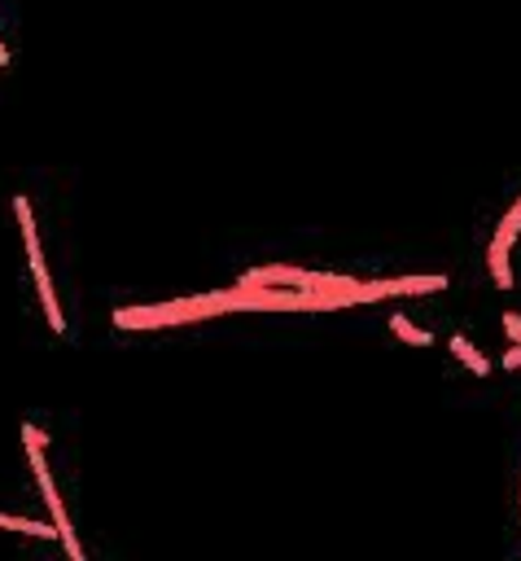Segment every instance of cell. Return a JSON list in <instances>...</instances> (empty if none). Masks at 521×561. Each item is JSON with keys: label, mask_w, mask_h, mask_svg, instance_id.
I'll return each instance as SVG.
<instances>
[{"label": "cell", "mask_w": 521, "mask_h": 561, "mask_svg": "<svg viewBox=\"0 0 521 561\" xmlns=\"http://www.w3.org/2000/svg\"><path fill=\"white\" fill-rule=\"evenodd\" d=\"M22 447H26V460H31L35 482H39V495H44V504H48V522H53V530H57V543L66 548V561H88V557H83V543H79V535H74V526H70V513H66V504H61V495H57L48 456H44L48 434H44L39 425L22 421Z\"/></svg>", "instance_id": "6da1fadb"}, {"label": "cell", "mask_w": 521, "mask_h": 561, "mask_svg": "<svg viewBox=\"0 0 521 561\" xmlns=\"http://www.w3.org/2000/svg\"><path fill=\"white\" fill-rule=\"evenodd\" d=\"M13 215H18V228H22V245H26V259H31V276H35V289H39V302H44V316H48V329L53 333H66V316H61V302H57V289H53V276H48V263H44L39 228H35L31 202L22 193L13 197Z\"/></svg>", "instance_id": "7a4b0ae2"}, {"label": "cell", "mask_w": 521, "mask_h": 561, "mask_svg": "<svg viewBox=\"0 0 521 561\" xmlns=\"http://www.w3.org/2000/svg\"><path fill=\"white\" fill-rule=\"evenodd\" d=\"M219 316L210 294L197 298H175V302H153V307H118L114 324L118 329H162V324H193V320H210Z\"/></svg>", "instance_id": "3957f363"}, {"label": "cell", "mask_w": 521, "mask_h": 561, "mask_svg": "<svg viewBox=\"0 0 521 561\" xmlns=\"http://www.w3.org/2000/svg\"><path fill=\"white\" fill-rule=\"evenodd\" d=\"M447 285V276H385V280H359L355 285V302H372V298H390V294H438Z\"/></svg>", "instance_id": "277c9868"}, {"label": "cell", "mask_w": 521, "mask_h": 561, "mask_svg": "<svg viewBox=\"0 0 521 561\" xmlns=\"http://www.w3.org/2000/svg\"><path fill=\"white\" fill-rule=\"evenodd\" d=\"M521 232V206H512L503 219H499V228H495V237H490V250H486V259H490V276H495V285H512V267H508V250H512V237Z\"/></svg>", "instance_id": "5b68a950"}, {"label": "cell", "mask_w": 521, "mask_h": 561, "mask_svg": "<svg viewBox=\"0 0 521 561\" xmlns=\"http://www.w3.org/2000/svg\"><path fill=\"white\" fill-rule=\"evenodd\" d=\"M451 355H455L468 373H477V377H486V373H490V359H486V355H482L464 333H451Z\"/></svg>", "instance_id": "8992f818"}, {"label": "cell", "mask_w": 521, "mask_h": 561, "mask_svg": "<svg viewBox=\"0 0 521 561\" xmlns=\"http://www.w3.org/2000/svg\"><path fill=\"white\" fill-rule=\"evenodd\" d=\"M390 329H394V337H403V342H412V346H429L433 342V333L429 329H420V324H412L407 316H390Z\"/></svg>", "instance_id": "52a82bcc"}, {"label": "cell", "mask_w": 521, "mask_h": 561, "mask_svg": "<svg viewBox=\"0 0 521 561\" xmlns=\"http://www.w3.org/2000/svg\"><path fill=\"white\" fill-rule=\"evenodd\" d=\"M503 333L512 337V346H521V316H512V311H508V316H503Z\"/></svg>", "instance_id": "ba28073f"}, {"label": "cell", "mask_w": 521, "mask_h": 561, "mask_svg": "<svg viewBox=\"0 0 521 561\" xmlns=\"http://www.w3.org/2000/svg\"><path fill=\"white\" fill-rule=\"evenodd\" d=\"M503 368H521V346H512V351L503 355Z\"/></svg>", "instance_id": "9c48e42d"}, {"label": "cell", "mask_w": 521, "mask_h": 561, "mask_svg": "<svg viewBox=\"0 0 521 561\" xmlns=\"http://www.w3.org/2000/svg\"><path fill=\"white\" fill-rule=\"evenodd\" d=\"M9 61H13V57H9V48H4V39H0V70H9Z\"/></svg>", "instance_id": "30bf717a"}, {"label": "cell", "mask_w": 521, "mask_h": 561, "mask_svg": "<svg viewBox=\"0 0 521 561\" xmlns=\"http://www.w3.org/2000/svg\"><path fill=\"white\" fill-rule=\"evenodd\" d=\"M517 206H521V202H517Z\"/></svg>", "instance_id": "8fae6325"}]
</instances>
